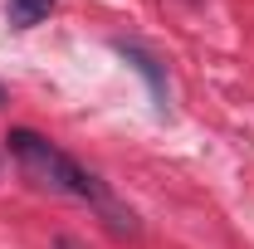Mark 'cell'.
<instances>
[{"instance_id": "1", "label": "cell", "mask_w": 254, "mask_h": 249, "mask_svg": "<svg viewBox=\"0 0 254 249\" xmlns=\"http://www.w3.org/2000/svg\"><path fill=\"white\" fill-rule=\"evenodd\" d=\"M10 156L20 161V171L30 176L34 186H44V190H59V195H73V200H108L103 195V186H98L93 176L73 161L68 152H59L49 137H39V132H30V127H10Z\"/></svg>"}, {"instance_id": "2", "label": "cell", "mask_w": 254, "mask_h": 249, "mask_svg": "<svg viewBox=\"0 0 254 249\" xmlns=\"http://www.w3.org/2000/svg\"><path fill=\"white\" fill-rule=\"evenodd\" d=\"M49 10H54V0H10V5H5V15H10L15 30H34Z\"/></svg>"}, {"instance_id": "3", "label": "cell", "mask_w": 254, "mask_h": 249, "mask_svg": "<svg viewBox=\"0 0 254 249\" xmlns=\"http://www.w3.org/2000/svg\"><path fill=\"white\" fill-rule=\"evenodd\" d=\"M0 103H5V93H0Z\"/></svg>"}]
</instances>
